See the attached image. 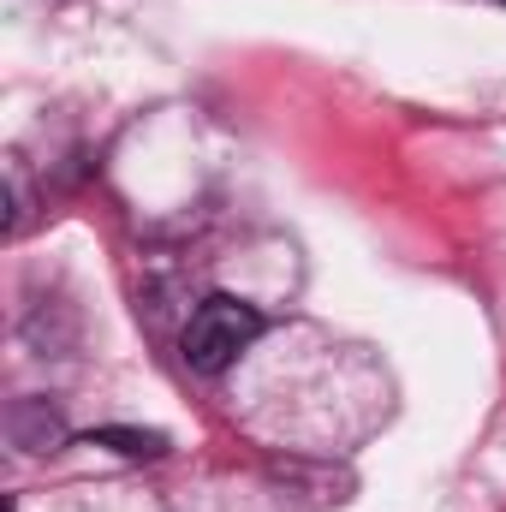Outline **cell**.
<instances>
[{"label": "cell", "instance_id": "cell-1", "mask_svg": "<svg viewBox=\"0 0 506 512\" xmlns=\"http://www.w3.org/2000/svg\"><path fill=\"white\" fill-rule=\"evenodd\" d=\"M256 334H262V310H256L251 298L215 292V298H203L197 316L185 322L179 352H185V364H191L197 376H221L227 364H239V352L251 346Z\"/></svg>", "mask_w": 506, "mask_h": 512}, {"label": "cell", "instance_id": "cell-2", "mask_svg": "<svg viewBox=\"0 0 506 512\" xmlns=\"http://www.w3.org/2000/svg\"><path fill=\"white\" fill-rule=\"evenodd\" d=\"M96 441L114 447V453H126V459H155V453H167V435H155V429H102Z\"/></svg>", "mask_w": 506, "mask_h": 512}]
</instances>
